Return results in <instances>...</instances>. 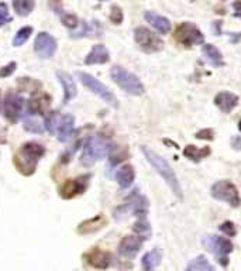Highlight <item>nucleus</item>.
I'll return each mask as SVG.
<instances>
[{
  "mask_svg": "<svg viewBox=\"0 0 241 271\" xmlns=\"http://www.w3.org/2000/svg\"><path fill=\"white\" fill-rule=\"evenodd\" d=\"M215 105L223 113H230L239 105V96L233 92H219L215 98Z\"/></svg>",
  "mask_w": 241,
  "mask_h": 271,
  "instance_id": "nucleus-18",
  "label": "nucleus"
},
{
  "mask_svg": "<svg viewBox=\"0 0 241 271\" xmlns=\"http://www.w3.org/2000/svg\"><path fill=\"white\" fill-rule=\"evenodd\" d=\"M51 98L47 93H36L28 100V113L33 116H45L48 113Z\"/></svg>",
  "mask_w": 241,
  "mask_h": 271,
  "instance_id": "nucleus-14",
  "label": "nucleus"
},
{
  "mask_svg": "<svg viewBox=\"0 0 241 271\" xmlns=\"http://www.w3.org/2000/svg\"><path fill=\"white\" fill-rule=\"evenodd\" d=\"M210 194L215 199L226 202L233 208L240 206L241 198L240 194H239V189L229 180H220V181H217L216 184H213L212 189H210Z\"/></svg>",
  "mask_w": 241,
  "mask_h": 271,
  "instance_id": "nucleus-7",
  "label": "nucleus"
},
{
  "mask_svg": "<svg viewBox=\"0 0 241 271\" xmlns=\"http://www.w3.org/2000/svg\"><path fill=\"white\" fill-rule=\"evenodd\" d=\"M202 52L205 55V60L210 65L213 67H223L224 65V60H223V55H221V51L215 47L213 44H205L203 48H202Z\"/></svg>",
  "mask_w": 241,
  "mask_h": 271,
  "instance_id": "nucleus-23",
  "label": "nucleus"
},
{
  "mask_svg": "<svg viewBox=\"0 0 241 271\" xmlns=\"http://www.w3.org/2000/svg\"><path fill=\"white\" fill-rule=\"evenodd\" d=\"M161 259H162V256H161V253H159L158 248H154V250L145 253L144 256H143V260H141L143 269L145 271L155 270L158 266H159V263H161Z\"/></svg>",
  "mask_w": 241,
  "mask_h": 271,
  "instance_id": "nucleus-25",
  "label": "nucleus"
},
{
  "mask_svg": "<svg viewBox=\"0 0 241 271\" xmlns=\"http://www.w3.org/2000/svg\"><path fill=\"white\" fill-rule=\"evenodd\" d=\"M34 51L40 58L48 60L57 51V40L49 33L41 31V33H38L36 41H34Z\"/></svg>",
  "mask_w": 241,
  "mask_h": 271,
  "instance_id": "nucleus-12",
  "label": "nucleus"
},
{
  "mask_svg": "<svg viewBox=\"0 0 241 271\" xmlns=\"http://www.w3.org/2000/svg\"><path fill=\"white\" fill-rule=\"evenodd\" d=\"M78 78L82 82L85 88H88L92 93L97 95L102 100H105L108 105L113 108H119V100L114 96V93L109 89L105 84H102L99 79H96L93 75L86 74V72H78Z\"/></svg>",
  "mask_w": 241,
  "mask_h": 271,
  "instance_id": "nucleus-6",
  "label": "nucleus"
},
{
  "mask_svg": "<svg viewBox=\"0 0 241 271\" xmlns=\"http://www.w3.org/2000/svg\"><path fill=\"white\" fill-rule=\"evenodd\" d=\"M174 38L183 47H195L205 43V36L200 28L191 22L181 23L174 31Z\"/></svg>",
  "mask_w": 241,
  "mask_h": 271,
  "instance_id": "nucleus-5",
  "label": "nucleus"
},
{
  "mask_svg": "<svg viewBox=\"0 0 241 271\" xmlns=\"http://www.w3.org/2000/svg\"><path fill=\"white\" fill-rule=\"evenodd\" d=\"M73 129H75V117L72 114H65L61 116L60 124L57 129V137L61 143H66L73 135Z\"/></svg>",
  "mask_w": 241,
  "mask_h": 271,
  "instance_id": "nucleus-19",
  "label": "nucleus"
},
{
  "mask_svg": "<svg viewBox=\"0 0 241 271\" xmlns=\"http://www.w3.org/2000/svg\"><path fill=\"white\" fill-rule=\"evenodd\" d=\"M111 141L102 136H92L86 140L84 146V153L81 156V162L85 167L93 165L97 160H102L111 154L114 150Z\"/></svg>",
  "mask_w": 241,
  "mask_h": 271,
  "instance_id": "nucleus-3",
  "label": "nucleus"
},
{
  "mask_svg": "<svg viewBox=\"0 0 241 271\" xmlns=\"http://www.w3.org/2000/svg\"><path fill=\"white\" fill-rule=\"evenodd\" d=\"M123 19H124V14L119 6H113L111 10H110V20L113 24H121L123 23Z\"/></svg>",
  "mask_w": 241,
  "mask_h": 271,
  "instance_id": "nucleus-33",
  "label": "nucleus"
},
{
  "mask_svg": "<svg viewBox=\"0 0 241 271\" xmlns=\"http://www.w3.org/2000/svg\"><path fill=\"white\" fill-rule=\"evenodd\" d=\"M209 154H210V148L209 147L197 148L196 146H186L183 150V156L188 157L189 160L196 161V162L206 158Z\"/></svg>",
  "mask_w": 241,
  "mask_h": 271,
  "instance_id": "nucleus-27",
  "label": "nucleus"
},
{
  "mask_svg": "<svg viewBox=\"0 0 241 271\" xmlns=\"http://www.w3.org/2000/svg\"><path fill=\"white\" fill-rule=\"evenodd\" d=\"M220 230L226 234V236H229V237H233V236H236V233H237V229H236V226H234L233 222H224L220 226Z\"/></svg>",
  "mask_w": 241,
  "mask_h": 271,
  "instance_id": "nucleus-37",
  "label": "nucleus"
},
{
  "mask_svg": "<svg viewBox=\"0 0 241 271\" xmlns=\"http://www.w3.org/2000/svg\"><path fill=\"white\" fill-rule=\"evenodd\" d=\"M61 22H62V24L65 25V27L72 28V30L81 24L79 20H78V17H76L75 14H72V13H64V14L61 16Z\"/></svg>",
  "mask_w": 241,
  "mask_h": 271,
  "instance_id": "nucleus-32",
  "label": "nucleus"
},
{
  "mask_svg": "<svg viewBox=\"0 0 241 271\" xmlns=\"http://www.w3.org/2000/svg\"><path fill=\"white\" fill-rule=\"evenodd\" d=\"M213 136H215V133H213L212 129H205V130H200V132L196 133V137L197 138H202V140H212Z\"/></svg>",
  "mask_w": 241,
  "mask_h": 271,
  "instance_id": "nucleus-38",
  "label": "nucleus"
},
{
  "mask_svg": "<svg viewBox=\"0 0 241 271\" xmlns=\"http://www.w3.org/2000/svg\"><path fill=\"white\" fill-rule=\"evenodd\" d=\"M102 34H103V27L97 20H93V22H82L81 23V30H78L76 33H72L71 37L99 38L102 37Z\"/></svg>",
  "mask_w": 241,
  "mask_h": 271,
  "instance_id": "nucleus-16",
  "label": "nucleus"
},
{
  "mask_svg": "<svg viewBox=\"0 0 241 271\" xmlns=\"http://www.w3.org/2000/svg\"><path fill=\"white\" fill-rule=\"evenodd\" d=\"M16 68H17V64L14 61L9 62L7 65L1 67L0 68V78H9L16 71Z\"/></svg>",
  "mask_w": 241,
  "mask_h": 271,
  "instance_id": "nucleus-36",
  "label": "nucleus"
},
{
  "mask_svg": "<svg viewBox=\"0 0 241 271\" xmlns=\"http://www.w3.org/2000/svg\"><path fill=\"white\" fill-rule=\"evenodd\" d=\"M134 178H135V171H134L133 167L129 165V164L120 167L116 173V181L123 189L131 186V184L134 182Z\"/></svg>",
  "mask_w": 241,
  "mask_h": 271,
  "instance_id": "nucleus-24",
  "label": "nucleus"
},
{
  "mask_svg": "<svg viewBox=\"0 0 241 271\" xmlns=\"http://www.w3.org/2000/svg\"><path fill=\"white\" fill-rule=\"evenodd\" d=\"M106 218L103 215H97L95 218H90L88 221H84L78 226V233L79 234H90L95 233L97 230H100L102 227L106 226Z\"/></svg>",
  "mask_w": 241,
  "mask_h": 271,
  "instance_id": "nucleus-22",
  "label": "nucleus"
},
{
  "mask_svg": "<svg viewBox=\"0 0 241 271\" xmlns=\"http://www.w3.org/2000/svg\"><path fill=\"white\" fill-rule=\"evenodd\" d=\"M100 1H105V0H100Z\"/></svg>",
  "mask_w": 241,
  "mask_h": 271,
  "instance_id": "nucleus-44",
  "label": "nucleus"
},
{
  "mask_svg": "<svg viewBox=\"0 0 241 271\" xmlns=\"http://www.w3.org/2000/svg\"><path fill=\"white\" fill-rule=\"evenodd\" d=\"M110 60V54L109 49L103 44H96L93 45V48L90 49V52L86 55L85 64L86 65H96V64H106Z\"/></svg>",
  "mask_w": 241,
  "mask_h": 271,
  "instance_id": "nucleus-20",
  "label": "nucleus"
},
{
  "mask_svg": "<svg viewBox=\"0 0 241 271\" xmlns=\"http://www.w3.org/2000/svg\"><path fill=\"white\" fill-rule=\"evenodd\" d=\"M203 245L216 256L217 261L223 267H226L229 264V254L233 251V245H231L229 239L210 234V236H206L203 239Z\"/></svg>",
  "mask_w": 241,
  "mask_h": 271,
  "instance_id": "nucleus-8",
  "label": "nucleus"
},
{
  "mask_svg": "<svg viewBox=\"0 0 241 271\" xmlns=\"http://www.w3.org/2000/svg\"><path fill=\"white\" fill-rule=\"evenodd\" d=\"M141 151H143V154H144L147 161L153 165V168L162 177V180L165 181V184L171 188V191L174 192V195L178 198V199H182L183 198V192H182L181 182H179V180H178L175 171L172 170V167L169 165L168 161L165 160L164 157L158 156L154 150L145 147V146L141 148Z\"/></svg>",
  "mask_w": 241,
  "mask_h": 271,
  "instance_id": "nucleus-1",
  "label": "nucleus"
},
{
  "mask_svg": "<svg viewBox=\"0 0 241 271\" xmlns=\"http://www.w3.org/2000/svg\"><path fill=\"white\" fill-rule=\"evenodd\" d=\"M233 7H234V10H236V16H239L241 17V0H237V1H234L233 3Z\"/></svg>",
  "mask_w": 241,
  "mask_h": 271,
  "instance_id": "nucleus-41",
  "label": "nucleus"
},
{
  "mask_svg": "<svg viewBox=\"0 0 241 271\" xmlns=\"http://www.w3.org/2000/svg\"><path fill=\"white\" fill-rule=\"evenodd\" d=\"M57 78H58L60 84L62 85V89H64V103L72 100V99L76 96V92H78L72 76L69 74H66V72L58 71V72H57Z\"/></svg>",
  "mask_w": 241,
  "mask_h": 271,
  "instance_id": "nucleus-21",
  "label": "nucleus"
},
{
  "mask_svg": "<svg viewBox=\"0 0 241 271\" xmlns=\"http://www.w3.org/2000/svg\"><path fill=\"white\" fill-rule=\"evenodd\" d=\"M12 22V16L9 14V9L6 3H0V27Z\"/></svg>",
  "mask_w": 241,
  "mask_h": 271,
  "instance_id": "nucleus-34",
  "label": "nucleus"
},
{
  "mask_svg": "<svg viewBox=\"0 0 241 271\" xmlns=\"http://www.w3.org/2000/svg\"><path fill=\"white\" fill-rule=\"evenodd\" d=\"M0 106H1V100H0Z\"/></svg>",
  "mask_w": 241,
  "mask_h": 271,
  "instance_id": "nucleus-43",
  "label": "nucleus"
},
{
  "mask_svg": "<svg viewBox=\"0 0 241 271\" xmlns=\"http://www.w3.org/2000/svg\"><path fill=\"white\" fill-rule=\"evenodd\" d=\"M36 1L34 0H13V9L19 16L25 17L34 10Z\"/></svg>",
  "mask_w": 241,
  "mask_h": 271,
  "instance_id": "nucleus-29",
  "label": "nucleus"
},
{
  "mask_svg": "<svg viewBox=\"0 0 241 271\" xmlns=\"http://www.w3.org/2000/svg\"><path fill=\"white\" fill-rule=\"evenodd\" d=\"M89 180H90V175L89 174H85V175H81L78 178L65 181L60 188L61 198H64V199H72V198L78 197V195H82L85 191H86L88 185H89Z\"/></svg>",
  "mask_w": 241,
  "mask_h": 271,
  "instance_id": "nucleus-11",
  "label": "nucleus"
},
{
  "mask_svg": "<svg viewBox=\"0 0 241 271\" xmlns=\"http://www.w3.org/2000/svg\"><path fill=\"white\" fill-rule=\"evenodd\" d=\"M61 116L58 112H48L45 116H44V126H45V130H48L51 135H55L57 133V129H58V124H60Z\"/></svg>",
  "mask_w": 241,
  "mask_h": 271,
  "instance_id": "nucleus-30",
  "label": "nucleus"
},
{
  "mask_svg": "<svg viewBox=\"0 0 241 271\" xmlns=\"http://www.w3.org/2000/svg\"><path fill=\"white\" fill-rule=\"evenodd\" d=\"M144 19L145 22L151 27H154L159 34H168L169 31H171V28H172L171 22H169L168 19L155 12H145Z\"/></svg>",
  "mask_w": 241,
  "mask_h": 271,
  "instance_id": "nucleus-17",
  "label": "nucleus"
},
{
  "mask_svg": "<svg viewBox=\"0 0 241 271\" xmlns=\"http://www.w3.org/2000/svg\"><path fill=\"white\" fill-rule=\"evenodd\" d=\"M231 146L234 147V150H241V136H236V137H233V140H231Z\"/></svg>",
  "mask_w": 241,
  "mask_h": 271,
  "instance_id": "nucleus-40",
  "label": "nucleus"
},
{
  "mask_svg": "<svg viewBox=\"0 0 241 271\" xmlns=\"http://www.w3.org/2000/svg\"><path fill=\"white\" fill-rule=\"evenodd\" d=\"M134 40L145 52H157L164 45L162 40L147 27H137L134 30Z\"/></svg>",
  "mask_w": 241,
  "mask_h": 271,
  "instance_id": "nucleus-9",
  "label": "nucleus"
},
{
  "mask_svg": "<svg viewBox=\"0 0 241 271\" xmlns=\"http://www.w3.org/2000/svg\"><path fill=\"white\" fill-rule=\"evenodd\" d=\"M239 130L241 132V120H240V123H239Z\"/></svg>",
  "mask_w": 241,
  "mask_h": 271,
  "instance_id": "nucleus-42",
  "label": "nucleus"
},
{
  "mask_svg": "<svg viewBox=\"0 0 241 271\" xmlns=\"http://www.w3.org/2000/svg\"><path fill=\"white\" fill-rule=\"evenodd\" d=\"M4 106V117L10 123H17L22 117L23 108H24V98L16 92H9L3 102Z\"/></svg>",
  "mask_w": 241,
  "mask_h": 271,
  "instance_id": "nucleus-10",
  "label": "nucleus"
},
{
  "mask_svg": "<svg viewBox=\"0 0 241 271\" xmlns=\"http://www.w3.org/2000/svg\"><path fill=\"white\" fill-rule=\"evenodd\" d=\"M133 229L135 233H138L141 236V234L148 233V232H150V225L147 222V219H138V221L135 222V225L133 226Z\"/></svg>",
  "mask_w": 241,
  "mask_h": 271,
  "instance_id": "nucleus-35",
  "label": "nucleus"
},
{
  "mask_svg": "<svg viewBox=\"0 0 241 271\" xmlns=\"http://www.w3.org/2000/svg\"><path fill=\"white\" fill-rule=\"evenodd\" d=\"M44 154H45V148L41 144L28 141L19 150V153L14 156L13 161L19 173L23 174L25 177H30L36 173L37 164L44 157Z\"/></svg>",
  "mask_w": 241,
  "mask_h": 271,
  "instance_id": "nucleus-2",
  "label": "nucleus"
},
{
  "mask_svg": "<svg viewBox=\"0 0 241 271\" xmlns=\"http://www.w3.org/2000/svg\"><path fill=\"white\" fill-rule=\"evenodd\" d=\"M31 34H33V27H30V25L22 27V28L17 31L14 40H13V45H14V47H22V45H24L25 43H27V40L31 37Z\"/></svg>",
  "mask_w": 241,
  "mask_h": 271,
  "instance_id": "nucleus-31",
  "label": "nucleus"
},
{
  "mask_svg": "<svg viewBox=\"0 0 241 271\" xmlns=\"http://www.w3.org/2000/svg\"><path fill=\"white\" fill-rule=\"evenodd\" d=\"M110 76H111V79H113L124 92H127V93H130V95L140 96V95H143L145 92L144 85H143V82L138 79V76H135L133 72L124 69L120 65L111 67V69H110Z\"/></svg>",
  "mask_w": 241,
  "mask_h": 271,
  "instance_id": "nucleus-4",
  "label": "nucleus"
},
{
  "mask_svg": "<svg viewBox=\"0 0 241 271\" xmlns=\"http://www.w3.org/2000/svg\"><path fill=\"white\" fill-rule=\"evenodd\" d=\"M23 126H24V129L27 132L36 133V135H41V133H44V130H45L44 122H40V120H38L37 117H34L33 114L24 116V119H23Z\"/></svg>",
  "mask_w": 241,
  "mask_h": 271,
  "instance_id": "nucleus-28",
  "label": "nucleus"
},
{
  "mask_svg": "<svg viewBox=\"0 0 241 271\" xmlns=\"http://www.w3.org/2000/svg\"><path fill=\"white\" fill-rule=\"evenodd\" d=\"M86 261L99 270H106L109 266L111 264V256L110 253L100 250V248H93L86 254Z\"/></svg>",
  "mask_w": 241,
  "mask_h": 271,
  "instance_id": "nucleus-15",
  "label": "nucleus"
},
{
  "mask_svg": "<svg viewBox=\"0 0 241 271\" xmlns=\"http://www.w3.org/2000/svg\"><path fill=\"white\" fill-rule=\"evenodd\" d=\"M144 245L143 236H124L119 245V253L123 257L133 259Z\"/></svg>",
  "mask_w": 241,
  "mask_h": 271,
  "instance_id": "nucleus-13",
  "label": "nucleus"
},
{
  "mask_svg": "<svg viewBox=\"0 0 241 271\" xmlns=\"http://www.w3.org/2000/svg\"><path fill=\"white\" fill-rule=\"evenodd\" d=\"M49 7L54 10L55 13L62 12V4H61V0H49Z\"/></svg>",
  "mask_w": 241,
  "mask_h": 271,
  "instance_id": "nucleus-39",
  "label": "nucleus"
},
{
  "mask_svg": "<svg viewBox=\"0 0 241 271\" xmlns=\"http://www.w3.org/2000/svg\"><path fill=\"white\" fill-rule=\"evenodd\" d=\"M185 271H216V269L205 256H197L189 261Z\"/></svg>",
  "mask_w": 241,
  "mask_h": 271,
  "instance_id": "nucleus-26",
  "label": "nucleus"
}]
</instances>
